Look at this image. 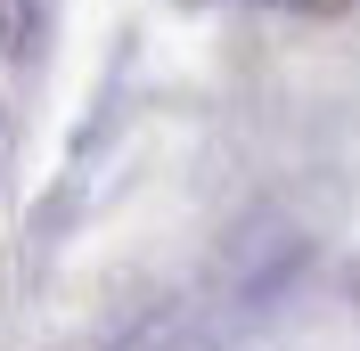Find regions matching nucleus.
I'll list each match as a JSON object with an SVG mask.
<instances>
[{"label":"nucleus","mask_w":360,"mask_h":351,"mask_svg":"<svg viewBox=\"0 0 360 351\" xmlns=\"http://www.w3.org/2000/svg\"><path fill=\"white\" fill-rule=\"evenodd\" d=\"M270 8H303V17H328V8H344V0H270Z\"/></svg>","instance_id":"nucleus-1"}]
</instances>
